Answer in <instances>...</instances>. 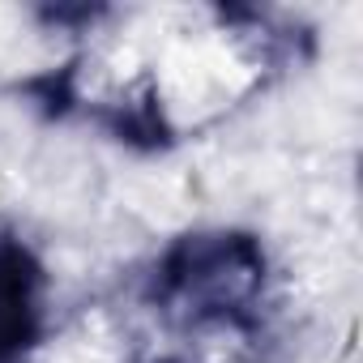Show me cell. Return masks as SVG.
I'll return each mask as SVG.
<instances>
[{
  "instance_id": "obj_1",
  "label": "cell",
  "mask_w": 363,
  "mask_h": 363,
  "mask_svg": "<svg viewBox=\"0 0 363 363\" xmlns=\"http://www.w3.org/2000/svg\"><path fill=\"white\" fill-rule=\"evenodd\" d=\"M261 286L265 252L240 231L175 240L154 274V299L179 325H244Z\"/></svg>"
},
{
  "instance_id": "obj_2",
  "label": "cell",
  "mask_w": 363,
  "mask_h": 363,
  "mask_svg": "<svg viewBox=\"0 0 363 363\" xmlns=\"http://www.w3.org/2000/svg\"><path fill=\"white\" fill-rule=\"evenodd\" d=\"M39 261L18 240H0V363H13L39 333Z\"/></svg>"
}]
</instances>
